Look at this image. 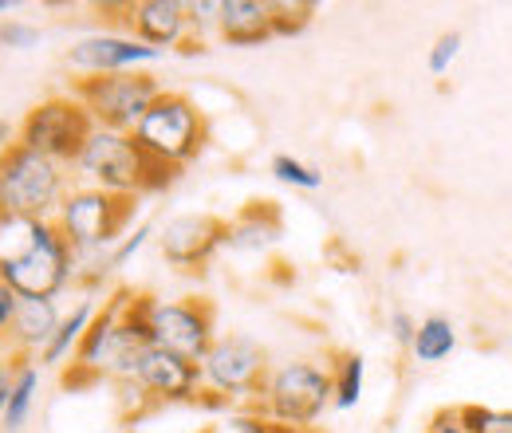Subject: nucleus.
Returning <instances> with one entry per match:
<instances>
[{"instance_id": "c756f323", "label": "nucleus", "mask_w": 512, "mask_h": 433, "mask_svg": "<svg viewBox=\"0 0 512 433\" xmlns=\"http://www.w3.org/2000/svg\"><path fill=\"white\" fill-rule=\"evenodd\" d=\"M225 433H276V426L260 414H241V418H229Z\"/></svg>"}, {"instance_id": "c9c22d12", "label": "nucleus", "mask_w": 512, "mask_h": 433, "mask_svg": "<svg viewBox=\"0 0 512 433\" xmlns=\"http://www.w3.org/2000/svg\"><path fill=\"white\" fill-rule=\"evenodd\" d=\"M16 8V0H0V12H12Z\"/></svg>"}, {"instance_id": "ddd939ff", "label": "nucleus", "mask_w": 512, "mask_h": 433, "mask_svg": "<svg viewBox=\"0 0 512 433\" xmlns=\"http://www.w3.org/2000/svg\"><path fill=\"white\" fill-rule=\"evenodd\" d=\"M162 52L138 44L134 36H119V32H99V36H83L79 44L67 48V67L79 71L83 79L95 75H123V71H138L146 63H158Z\"/></svg>"}, {"instance_id": "2eb2a0df", "label": "nucleus", "mask_w": 512, "mask_h": 433, "mask_svg": "<svg viewBox=\"0 0 512 433\" xmlns=\"http://www.w3.org/2000/svg\"><path fill=\"white\" fill-rule=\"evenodd\" d=\"M217 36L229 48H260L276 36L272 24V0H221Z\"/></svg>"}, {"instance_id": "f704fd0d", "label": "nucleus", "mask_w": 512, "mask_h": 433, "mask_svg": "<svg viewBox=\"0 0 512 433\" xmlns=\"http://www.w3.org/2000/svg\"><path fill=\"white\" fill-rule=\"evenodd\" d=\"M276 426V422H272ZM276 433H316V430H292V426H276Z\"/></svg>"}, {"instance_id": "9b49d317", "label": "nucleus", "mask_w": 512, "mask_h": 433, "mask_svg": "<svg viewBox=\"0 0 512 433\" xmlns=\"http://www.w3.org/2000/svg\"><path fill=\"white\" fill-rule=\"evenodd\" d=\"M123 382L134 386L138 398H146V402H201V394H205L201 367L174 355V351L154 347V343L134 355L130 374Z\"/></svg>"}, {"instance_id": "2f4dec72", "label": "nucleus", "mask_w": 512, "mask_h": 433, "mask_svg": "<svg viewBox=\"0 0 512 433\" xmlns=\"http://www.w3.org/2000/svg\"><path fill=\"white\" fill-rule=\"evenodd\" d=\"M426 433H469L461 426V418H457V410H438L434 414V422H430V430Z\"/></svg>"}, {"instance_id": "72a5a7b5", "label": "nucleus", "mask_w": 512, "mask_h": 433, "mask_svg": "<svg viewBox=\"0 0 512 433\" xmlns=\"http://www.w3.org/2000/svg\"><path fill=\"white\" fill-rule=\"evenodd\" d=\"M12 142H16V126H8L4 119H0V158L8 154V146H12Z\"/></svg>"}, {"instance_id": "a211bd4d", "label": "nucleus", "mask_w": 512, "mask_h": 433, "mask_svg": "<svg viewBox=\"0 0 512 433\" xmlns=\"http://www.w3.org/2000/svg\"><path fill=\"white\" fill-rule=\"evenodd\" d=\"M91 319H95V304H91V300H83L79 308H71V315L60 319L52 343L44 347V355H40L36 363H40V367H64L67 359H75V351H79V343H83Z\"/></svg>"}, {"instance_id": "f257e3e1", "label": "nucleus", "mask_w": 512, "mask_h": 433, "mask_svg": "<svg viewBox=\"0 0 512 433\" xmlns=\"http://www.w3.org/2000/svg\"><path fill=\"white\" fill-rule=\"evenodd\" d=\"M16 237L0 252V284L20 300H56L75 280V248L56 221H4Z\"/></svg>"}, {"instance_id": "20e7f679", "label": "nucleus", "mask_w": 512, "mask_h": 433, "mask_svg": "<svg viewBox=\"0 0 512 433\" xmlns=\"http://www.w3.org/2000/svg\"><path fill=\"white\" fill-rule=\"evenodd\" d=\"M205 138H209V123L197 111V103L182 91H162L154 107L146 111V119L134 126V142L158 166H170V170L190 166L201 154Z\"/></svg>"}, {"instance_id": "473e14b6", "label": "nucleus", "mask_w": 512, "mask_h": 433, "mask_svg": "<svg viewBox=\"0 0 512 433\" xmlns=\"http://www.w3.org/2000/svg\"><path fill=\"white\" fill-rule=\"evenodd\" d=\"M12 378H16V367L12 363H0V418L8 410V394H12Z\"/></svg>"}, {"instance_id": "cd10ccee", "label": "nucleus", "mask_w": 512, "mask_h": 433, "mask_svg": "<svg viewBox=\"0 0 512 433\" xmlns=\"http://www.w3.org/2000/svg\"><path fill=\"white\" fill-rule=\"evenodd\" d=\"M186 16H190V28L197 32V40H201L205 28H217L221 0H193V4H186Z\"/></svg>"}, {"instance_id": "4468645a", "label": "nucleus", "mask_w": 512, "mask_h": 433, "mask_svg": "<svg viewBox=\"0 0 512 433\" xmlns=\"http://www.w3.org/2000/svg\"><path fill=\"white\" fill-rule=\"evenodd\" d=\"M119 12H123L119 20L127 24L130 36L162 56L190 40V16L182 0H130Z\"/></svg>"}, {"instance_id": "423d86ee", "label": "nucleus", "mask_w": 512, "mask_h": 433, "mask_svg": "<svg viewBox=\"0 0 512 433\" xmlns=\"http://www.w3.org/2000/svg\"><path fill=\"white\" fill-rule=\"evenodd\" d=\"M134 209H138L134 197L103 193L95 186H75L56 213V225L67 237V245L75 248V256L107 252L123 241V229L134 221Z\"/></svg>"}, {"instance_id": "bb28decb", "label": "nucleus", "mask_w": 512, "mask_h": 433, "mask_svg": "<svg viewBox=\"0 0 512 433\" xmlns=\"http://www.w3.org/2000/svg\"><path fill=\"white\" fill-rule=\"evenodd\" d=\"M150 233H154V229H150V225H138V229H134V233H127V237H123V241H119V245L111 248V252H107V264H111V272H115V268H123V264H127V260H134V256H138V252H142V245H146V241H150Z\"/></svg>"}, {"instance_id": "f8f14e48", "label": "nucleus", "mask_w": 512, "mask_h": 433, "mask_svg": "<svg viewBox=\"0 0 512 433\" xmlns=\"http://www.w3.org/2000/svg\"><path fill=\"white\" fill-rule=\"evenodd\" d=\"M225 233H229V221L217 213H182V217L166 221L158 245H162V256L170 268L197 272L217 256V248H225Z\"/></svg>"}, {"instance_id": "39448f33", "label": "nucleus", "mask_w": 512, "mask_h": 433, "mask_svg": "<svg viewBox=\"0 0 512 433\" xmlns=\"http://www.w3.org/2000/svg\"><path fill=\"white\" fill-rule=\"evenodd\" d=\"M327 406H331V371L320 363H308V359L280 363L268 374V382L256 398L260 418H268L276 426H292V430H312Z\"/></svg>"}, {"instance_id": "412c9836", "label": "nucleus", "mask_w": 512, "mask_h": 433, "mask_svg": "<svg viewBox=\"0 0 512 433\" xmlns=\"http://www.w3.org/2000/svg\"><path fill=\"white\" fill-rule=\"evenodd\" d=\"M457 351V327L449 323L446 315H426L418 323V335L410 343L414 363H442Z\"/></svg>"}, {"instance_id": "aec40b11", "label": "nucleus", "mask_w": 512, "mask_h": 433, "mask_svg": "<svg viewBox=\"0 0 512 433\" xmlns=\"http://www.w3.org/2000/svg\"><path fill=\"white\" fill-rule=\"evenodd\" d=\"M36 394H40V363H36V359H16V378H12L8 410H4V418H0L4 430L8 433L24 430V422L32 418Z\"/></svg>"}, {"instance_id": "c85d7f7f", "label": "nucleus", "mask_w": 512, "mask_h": 433, "mask_svg": "<svg viewBox=\"0 0 512 433\" xmlns=\"http://www.w3.org/2000/svg\"><path fill=\"white\" fill-rule=\"evenodd\" d=\"M386 331L394 335V343H398V347H410V343H414V335H418V319H414L410 311H390Z\"/></svg>"}, {"instance_id": "dca6fc26", "label": "nucleus", "mask_w": 512, "mask_h": 433, "mask_svg": "<svg viewBox=\"0 0 512 433\" xmlns=\"http://www.w3.org/2000/svg\"><path fill=\"white\" fill-rule=\"evenodd\" d=\"M284 237V217L272 201H249L233 221H229V233H225V248L233 252H268Z\"/></svg>"}, {"instance_id": "9d476101", "label": "nucleus", "mask_w": 512, "mask_h": 433, "mask_svg": "<svg viewBox=\"0 0 512 433\" xmlns=\"http://www.w3.org/2000/svg\"><path fill=\"white\" fill-rule=\"evenodd\" d=\"M142 311H146V331L154 347L174 351L201 367V359L217 339V315L209 300H158L142 292Z\"/></svg>"}, {"instance_id": "0eeeda50", "label": "nucleus", "mask_w": 512, "mask_h": 433, "mask_svg": "<svg viewBox=\"0 0 512 433\" xmlns=\"http://www.w3.org/2000/svg\"><path fill=\"white\" fill-rule=\"evenodd\" d=\"M91 123L103 130H119L134 134V126L146 119V111L154 107V99L162 95V83L146 71H123V75H95V79H75L71 91Z\"/></svg>"}, {"instance_id": "6e6552de", "label": "nucleus", "mask_w": 512, "mask_h": 433, "mask_svg": "<svg viewBox=\"0 0 512 433\" xmlns=\"http://www.w3.org/2000/svg\"><path fill=\"white\" fill-rule=\"evenodd\" d=\"M91 130H95V123H91L87 107L75 95H52V99L36 103L20 119L16 142L36 150V154H44V158H52V162H60V166H75L83 146H87V138H91Z\"/></svg>"}, {"instance_id": "7c9ffc66", "label": "nucleus", "mask_w": 512, "mask_h": 433, "mask_svg": "<svg viewBox=\"0 0 512 433\" xmlns=\"http://www.w3.org/2000/svg\"><path fill=\"white\" fill-rule=\"evenodd\" d=\"M16 308H20V296H16L12 288H4V284H0V335L12 327V319H16Z\"/></svg>"}, {"instance_id": "5701e85b", "label": "nucleus", "mask_w": 512, "mask_h": 433, "mask_svg": "<svg viewBox=\"0 0 512 433\" xmlns=\"http://www.w3.org/2000/svg\"><path fill=\"white\" fill-rule=\"evenodd\" d=\"M457 418L469 433H512V410H493V406L469 402L457 410Z\"/></svg>"}, {"instance_id": "6ab92c4d", "label": "nucleus", "mask_w": 512, "mask_h": 433, "mask_svg": "<svg viewBox=\"0 0 512 433\" xmlns=\"http://www.w3.org/2000/svg\"><path fill=\"white\" fill-rule=\"evenodd\" d=\"M331 371V406L335 410H355L363 402V386H367V359L359 351H343L335 355Z\"/></svg>"}, {"instance_id": "a878e982", "label": "nucleus", "mask_w": 512, "mask_h": 433, "mask_svg": "<svg viewBox=\"0 0 512 433\" xmlns=\"http://www.w3.org/2000/svg\"><path fill=\"white\" fill-rule=\"evenodd\" d=\"M461 32H442L438 40H434V48H430V56H426V67H430V75H449V67L457 63L461 56Z\"/></svg>"}, {"instance_id": "1a4fd4ad", "label": "nucleus", "mask_w": 512, "mask_h": 433, "mask_svg": "<svg viewBox=\"0 0 512 433\" xmlns=\"http://www.w3.org/2000/svg\"><path fill=\"white\" fill-rule=\"evenodd\" d=\"M268 374V351L249 335H217L201 359V386L213 394L209 402H256Z\"/></svg>"}, {"instance_id": "7ed1b4c3", "label": "nucleus", "mask_w": 512, "mask_h": 433, "mask_svg": "<svg viewBox=\"0 0 512 433\" xmlns=\"http://www.w3.org/2000/svg\"><path fill=\"white\" fill-rule=\"evenodd\" d=\"M67 186V166L12 142L0 158V221H56Z\"/></svg>"}, {"instance_id": "b1692460", "label": "nucleus", "mask_w": 512, "mask_h": 433, "mask_svg": "<svg viewBox=\"0 0 512 433\" xmlns=\"http://www.w3.org/2000/svg\"><path fill=\"white\" fill-rule=\"evenodd\" d=\"M312 4H272V24H276V36H296L312 24Z\"/></svg>"}, {"instance_id": "4be33fe9", "label": "nucleus", "mask_w": 512, "mask_h": 433, "mask_svg": "<svg viewBox=\"0 0 512 433\" xmlns=\"http://www.w3.org/2000/svg\"><path fill=\"white\" fill-rule=\"evenodd\" d=\"M268 170H272L276 182H284V186H292V189H308V193H316V189L323 186L320 170L308 166V162H300V158H292V154H276V158L268 162Z\"/></svg>"}, {"instance_id": "f3484780", "label": "nucleus", "mask_w": 512, "mask_h": 433, "mask_svg": "<svg viewBox=\"0 0 512 433\" xmlns=\"http://www.w3.org/2000/svg\"><path fill=\"white\" fill-rule=\"evenodd\" d=\"M60 319H64V315L56 308V300H20L16 319H12V327H8V339H12V347L20 351V359H32V355L40 359L44 347L52 343Z\"/></svg>"}, {"instance_id": "f03ea898", "label": "nucleus", "mask_w": 512, "mask_h": 433, "mask_svg": "<svg viewBox=\"0 0 512 433\" xmlns=\"http://www.w3.org/2000/svg\"><path fill=\"white\" fill-rule=\"evenodd\" d=\"M79 178L87 186L103 189V193H119V197H146V193H162L174 186L178 170L158 166L138 142L134 134H119V130H103L95 126L79 162H75Z\"/></svg>"}, {"instance_id": "393cba45", "label": "nucleus", "mask_w": 512, "mask_h": 433, "mask_svg": "<svg viewBox=\"0 0 512 433\" xmlns=\"http://www.w3.org/2000/svg\"><path fill=\"white\" fill-rule=\"evenodd\" d=\"M0 48L8 52H32L40 48V28L24 20H0Z\"/></svg>"}]
</instances>
